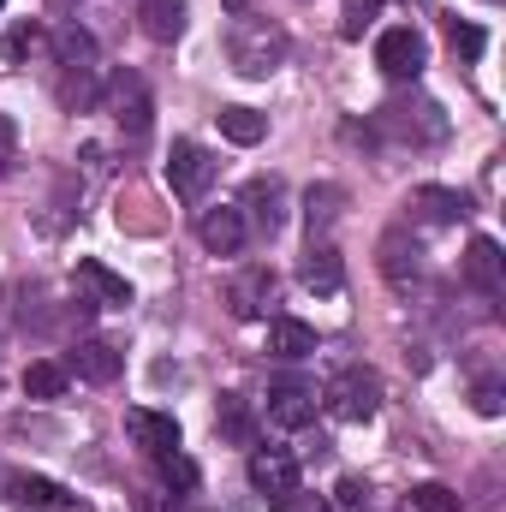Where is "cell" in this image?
<instances>
[{
    "instance_id": "16",
    "label": "cell",
    "mask_w": 506,
    "mask_h": 512,
    "mask_svg": "<svg viewBox=\"0 0 506 512\" xmlns=\"http://www.w3.org/2000/svg\"><path fill=\"white\" fill-rule=\"evenodd\" d=\"M126 429H131V441H137L149 459L179 447V423H173L167 411H143V405H137V411H126Z\"/></svg>"
},
{
    "instance_id": "13",
    "label": "cell",
    "mask_w": 506,
    "mask_h": 512,
    "mask_svg": "<svg viewBox=\"0 0 506 512\" xmlns=\"http://www.w3.org/2000/svg\"><path fill=\"white\" fill-rule=\"evenodd\" d=\"M465 280L483 292V298H501L506 292V256L495 239H471V251H465Z\"/></svg>"
},
{
    "instance_id": "35",
    "label": "cell",
    "mask_w": 506,
    "mask_h": 512,
    "mask_svg": "<svg viewBox=\"0 0 506 512\" xmlns=\"http://www.w3.org/2000/svg\"><path fill=\"white\" fill-rule=\"evenodd\" d=\"M12 155H18V126H12V120L0 114V173L12 167Z\"/></svg>"
},
{
    "instance_id": "18",
    "label": "cell",
    "mask_w": 506,
    "mask_h": 512,
    "mask_svg": "<svg viewBox=\"0 0 506 512\" xmlns=\"http://www.w3.org/2000/svg\"><path fill=\"white\" fill-rule=\"evenodd\" d=\"M185 18H191L185 0H143L137 6V24H143L149 42H179L185 36Z\"/></svg>"
},
{
    "instance_id": "14",
    "label": "cell",
    "mask_w": 506,
    "mask_h": 512,
    "mask_svg": "<svg viewBox=\"0 0 506 512\" xmlns=\"http://www.w3.org/2000/svg\"><path fill=\"white\" fill-rule=\"evenodd\" d=\"M268 298H274V274L268 268H245V274H233L227 280V310L239 316V322H251L268 310Z\"/></svg>"
},
{
    "instance_id": "25",
    "label": "cell",
    "mask_w": 506,
    "mask_h": 512,
    "mask_svg": "<svg viewBox=\"0 0 506 512\" xmlns=\"http://www.w3.org/2000/svg\"><path fill=\"white\" fill-rule=\"evenodd\" d=\"M215 120H221V137H227V143H239V149H251V143H262V137H268V114L239 108V102H233V108H221Z\"/></svg>"
},
{
    "instance_id": "1",
    "label": "cell",
    "mask_w": 506,
    "mask_h": 512,
    "mask_svg": "<svg viewBox=\"0 0 506 512\" xmlns=\"http://www.w3.org/2000/svg\"><path fill=\"white\" fill-rule=\"evenodd\" d=\"M227 60L239 78H274L286 66V30L262 12H233L227 24Z\"/></svg>"
},
{
    "instance_id": "28",
    "label": "cell",
    "mask_w": 506,
    "mask_h": 512,
    "mask_svg": "<svg viewBox=\"0 0 506 512\" xmlns=\"http://www.w3.org/2000/svg\"><path fill=\"white\" fill-rule=\"evenodd\" d=\"M24 393H30V399H60V393H66V364L36 358V364L24 370Z\"/></svg>"
},
{
    "instance_id": "36",
    "label": "cell",
    "mask_w": 506,
    "mask_h": 512,
    "mask_svg": "<svg viewBox=\"0 0 506 512\" xmlns=\"http://www.w3.org/2000/svg\"><path fill=\"white\" fill-rule=\"evenodd\" d=\"M364 495H370V489H364L358 477H346V483H340V507H364Z\"/></svg>"
},
{
    "instance_id": "26",
    "label": "cell",
    "mask_w": 506,
    "mask_h": 512,
    "mask_svg": "<svg viewBox=\"0 0 506 512\" xmlns=\"http://www.w3.org/2000/svg\"><path fill=\"white\" fill-rule=\"evenodd\" d=\"M60 483H48V477H6V501L12 507H36V512H54L60 507Z\"/></svg>"
},
{
    "instance_id": "6",
    "label": "cell",
    "mask_w": 506,
    "mask_h": 512,
    "mask_svg": "<svg viewBox=\"0 0 506 512\" xmlns=\"http://www.w3.org/2000/svg\"><path fill=\"white\" fill-rule=\"evenodd\" d=\"M102 102H108L114 126L126 131V137H149V126H155V102H149V90H143L137 72H120L114 84H102Z\"/></svg>"
},
{
    "instance_id": "31",
    "label": "cell",
    "mask_w": 506,
    "mask_h": 512,
    "mask_svg": "<svg viewBox=\"0 0 506 512\" xmlns=\"http://www.w3.org/2000/svg\"><path fill=\"white\" fill-rule=\"evenodd\" d=\"M447 42H453V54H459V60H477V54L489 48V36H483L477 24H459V18L447 24Z\"/></svg>"
},
{
    "instance_id": "11",
    "label": "cell",
    "mask_w": 506,
    "mask_h": 512,
    "mask_svg": "<svg viewBox=\"0 0 506 512\" xmlns=\"http://www.w3.org/2000/svg\"><path fill=\"white\" fill-rule=\"evenodd\" d=\"M245 215L239 209H203L197 215V239H203V251L209 256H239L245 251Z\"/></svg>"
},
{
    "instance_id": "3",
    "label": "cell",
    "mask_w": 506,
    "mask_h": 512,
    "mask_svg": "<svg viewBox=\"0 0 506 512\" xmlns=\"http://www.w3.org/2000/svg\"><path fill=\"white\" fill-rule=\"evenodd\" d=\"M322 411L340 417V423H370L381 411V376L364 364H346L334 382L322 387Z\"/></svg>"
},
{
    "instance_id": "4",
    "label": "cell",
    "mask_w": 506,
    "mask_h": 512,
    "mask_svg": "<svg viewBox=\"0 0 506 512\" xmlns=\"http://www.w3.org/2000/svg\"><path fill=\"white\" fill-rule=\"evenodd\" d=\"M376 66L387 72V78H399V84H417V78H423V66H429V42H423V30H411V24L381 30Z\"/></svg>"
},
{
    "instance_id": "19",
    "label": "cell",
    "mask_w": 506,
    "mask_h": 512,
    "mask_svg": "<svg viewBox=\"0 0 506 512\" xmlns=\"http://www.w3.org/2000/svg\"><path fill=\"white\" fill-rule=\"evenodd\" d=\"M268 352L286 358V364H298V358L316 352V328L298 322V316H274V322H268Z\"/></svg>"
},
{
    "instance_id": "32",
    "label": "cell",
    "mask_w": 506,
    "mask_h": 512,
    "mask_svg": "<svg viewBox=\"0 0 506 512\" xmlns=\"http://www.w3.org/2000/svg\"><path fill=\"white\" fill-rule=\"evenodd\" d=\"M155 465H161V477H167V483H179V489H197V465H191L179 447H173V453H155Z\"/></svg>"
},
{
    "instance_id": "20",
    "label": "cell",
    "mask_w": 506,
    "mask_h": 512,
    "mask_svg": "<svg viewBox=\"0 0 506 512\" xmlns=\"http://www.w3.org/2000/svg\"><path fill=\"white\" fill-rule=\"evenodd\" d=\"M78 286H84L96 304H131V280L126 274H114L108 262H96V256L78 262Z\"/></svg>"
},
{
    "instance_id": "30",
    "label": "cell",
    "mask_w": 506,
    "mask_h": 512,
    "mask_svg": "<svg viewBox=\"0 0 506 512\" xmlns=\"http://www.w3.org/2000/svg\"><path fill=\"white\" fill-rule=\"evenodd\" d=\"M411 512H459V495L447 483H423V489H411Z\"/></svg>"
},
{
    "instance_id": "23",
    "label": "cell",
    "mask_w": 506,
    "mask_h": 512,
    "mask_svg": "<svg viewBox=\"0 0 506 512\" xmlns=\"http://www.w3.org/2000/svg\"><path fill=\"white\" fill-rule=\"evenodd\" d=\"M346 209V191L340 185H310L304 191V221H310V239H328V227L340 221Z\"/></svg>"
},
{
    "instance_id": "12",
    "label": "cell",
    "mask_w": 506,
    "mask_h": 512,
    "mask_svg": "<svg viewBox=\"0 0 506 512\" xmlns=\"http://www.w3.org/2000/svg\"><path fill=\"white\" fill-rule=\"evenodd\" d=\"M251 483L268 501H286L298 489V459L292 453H274V447H256L251 453Z\"/></svg>"
},
{
    "instance_id": "9",
    "label": "cell",
    "mask_w": 506,
    "mask_h": 512,
    "mask_svg": "<svg viewBox=\"0 0 506 512\" xmlns=\"http://www.w3.org/2000/svg\"><path fill=\"white\" fill-rule=\"evenodd\" d=\"M381 280H387L393 292H411V286L423 280V245H417L405 227L381 233Z\"/></svg>"
},
{
    "instance_id": "5",
    "label": "cell",
    "mask_w": 506,
    "mask_h": 512,
    "mask_svg": "<svg viewBox=\"0 0 506 512\" xmlns=\"http://www.w3.org/2000/svg\"><path fill=\"white\" fill-rule=\"evenodd\" d=\"M215 173H221V161H215L203 143H191V137L173 143V155H167V185H173V197L197 203V197L215 185Z\"/></svg>"
},
{
    "instance_id": "34",
    "label": "cell",
    "mask_w": 506,
    "mask_h": 512,
    "mask_svg": "<svg viewBox=\"0 0 506 512\" xmlns=\"http://www.w3.org/2000/svg\"><path fill=\"white\" fill-rule=\"evenodd\" d=\"M471 399H477V411H483V417H501V405H506V393H501L495 382H483Z\"/></svg>"
},
{
    "instance_id": "24",
    "label": "cell",
    "mask_w": 506,
    "mask_h": 512,
    "mask_svg": "<svg viewBox=\"0 0 506 512\" xmlns=\"http://www.w3.org/2000/svg\"><path fill=\"white\" fill-rule=\"evenodd\" d=\"M48 48H54V60H60V66H96V36H90L84 24H72V18L48 36Z\"/></svg>"
},
{
    "instance_id": "33",
    "label": "cell",
    "mask_w": 506,
    "mask_h": 512,
    "mask_svg": "<svg viewBox=\"0 0 506 512\" xmlns=\"http://www.w3.org/2000/svg\"><path fill=\"white\" fill-rule=\"evenodd\" d=\"M274 507H280V512H328V501H322V495H304V489H292V495H286V501H274Z\"/></svg>"
},
{
    "instance_id": "17",
    "label": "cell",
    "mask_w": 506,
    "mask_h": 512,
    "mask_svg": "<svg viewBox=\"0 0 506 512\" xmlns=\"http://www.w3.org/2000/svg\"><path fill=\"white\" fill-rule=\"evenodd\" d=\"M120 352L108 346V340H84V346H72V364H66V376H84V382H96V387H108L114 376H120Z\"/></svg>"
},
{
    "instance_id": "22",
    "label": "cell",
    "mask_w": 506,
    "mask_h": 512,
    "mask_svg": "<svg viewBox=\"0 0 506 512\" xmlns=\"http://www.w3.org/2000/svg\"><path fill=\"white\" fill-rule=\"evenodd\" d=\"M0 54H6V66H30L36 54H48V30H42L36 18H18V24L0 36Z\"/></svg>"
},
{
    "instance_id": "29",
    "label": "cell",
    "mask_w": 506,
    "mask_h": 512,
    "mask_svg": "<svg viewBox=\"0 0 506 512\" xmlns=\"http://www.w3.org/2000/svg\"><path fill=\"white\" fill-rule=\"evenodd\" d=\"M376 18H381V0H340V36L346 42H358Z\"/></svg>"
},
{
    "instance_id": "8",
    "label": "cell",
    "mask_w": 506,
    "mask_h": 512,
    "mask_svg": "<svg viewBox=\"0 0 506 512\" xmlns=\"http://www.w3.org/2000/svg\"><path fill=\"white\" fill-rule=\"evenodd\" d=\"M316 405H322L316 382L286 376V382L268 387V423H274V429H304V423H316Z\"/></svg>"
},
{
    "instance_id": "21",
    "label": "cell",
    "mask_w": 506,
    "mask_h": 512,
    "mask_svg": "<svg viewBox=\"0 0 506 512\" xmlns=\"http://www.w3.org/2000/svg\"><path fill=\"white\" fill-rule=\"evenodd\" d=\"M54 96H60V108H66V114H90V108L102 102V78H96V66H66Z\"/></svg>"
},
{
    "instance_id": "27",
    "label": "cell",
    "mask_w": 506,
    "mask_h": 512,
    "mask_svg": "<svg viewBox=\"0 0 506 512\" xmlns=\"http://www.w3.org/2000/svg\"><path fill=\"white\" fill-rule=\"evenodd\" d=\"M215 429H221L227 441H239V447H251V441H256V417H251V405H245L239 393H221V411H215Z\"/></svg>"
},
{
    "instance_id": "38",
    "label": "cell",
    "mask_w": 506,
    "mask_h": 512,
    "mask_svg": "<svg viewBox=\"0 0 506 512\" xmlns=\"http://www.w3.org/2000/svg\"><path fill=\"white\" fill-rule=\"evenodd\" d=\"M0 6H6V0H0Z\"/></svg>"
},
{
    "instance_id": "7",
    "label": "cell",
    "mask_w": 506,
    "mask_h": 512,
    "mask_svg": "<svg viewBox=\"0 0 506 512\" xmlns=\"http://www.w3.org/2000/svg\"><path fill=\"white\" fill-rule=\"evenodd\" d=\"M239 215H251L245 227H256L262 239H274V233L286 227V179H274V173H256L251 185H245V203H239Z\"/></svg>"
},
{
    "instance_id": "15",
    "label": "cell",
    "mask_w": 506,
    "mask_h": 512,
    "mask_svg": "<svg viewBox=\"0 0 506 512\" xmlns=\"http://www.w3.org/2000/svg\"><path fill=\"white\" fill-rule=\"evenodd\" d=\"M298 280H304L310 292H340V286H346V262H340V251H334L328 239H310V251L298 262Z\"/></svg>"
},
{
    "instance_id": "10",
    "label": "cell",
    "mask_w": 506,
    "mask_h": 512,
    "mask_svg": "<svg viewBox=\"0 0 506 512\" xmlns=\"http://www.w3.org/2000/svg\"><path fill=\"white\" fill-rule=\"evenodd\" d=\"M405 209H411L417 227H459V221L471 215V203H465L459 191H447V185H417V191L405 197Z\"/></svg>"
},
{
    "instance_id": "2",
    "label": "cell",
    "mask_w": 506,
    "mask_h": 512,
    "mask_svg": "<svg viewBox=\"0 0 506 512\" xmlns=\"http://www.w3.org/2000/svg\"><path fill=\"white\" fill-rule=\"evenodd\" d=\"M376 131L381 137H393V143H411V149H429V143H441L453 120H447V108L441 102H429V96H393V102H381L376 108Z\"/></svg>"
},
{
    "instance_id": "37",
    "label": "cell",
    "mask_w": 506,
    "mask_h": 512,
    "mask_svg": "<svg viewBox=\"0 0 506 512\" xmlns=\"http://www.w3.org/2000/svg\"><path fill=\"white\" fill-rule=\"evenodd\" d=\"M78 6H84V0H48V12H54V18H78Z\"/></svg>"
}]
</instances>
